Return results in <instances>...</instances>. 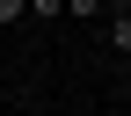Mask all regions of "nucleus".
<instances>
[{
  "instance_id": "f257e3e1",
  "label": "nucleus",
  "mask_w": 131,
  "mask_h": 116,
  "mask_svg": "<svg viewBox=\"0 0 131 116\" xmlns=\"http://www.w3.org/2000/svg\"><path fill=\"white\" fill-rule=\"evenodd\" d=\"M102 36H109V51H117V58H131V15L109 7V15H102Z\"/></svg>"
},
{
  "instance_id": "f03ea898",
  "label": "nucleus",
  "mask_w": 131,
  "mask_h": 116,
  "mask_svg": "<svg viewBox=\"0 0 131 116\" xmlns=\"http://www.w3.org/2000/svg\"><path fill=\"white\" fill-rule=\"evenodd\" d=\"M66 15H73V22H102V15H109V0H66Z\"/></svg>"
},
{
  "instance_id": "7ed1b4c3",
  "label": "nucleus",
  "mask_w": 131,
  "mask_h": 116,
  "mask_svg": "<svg viewBox=\"0 0 131 116\" xmlns=\"http://www.w3.org/2000/svg\"><path fill=\"white\" fill-rule=\"evenodd\" d=\"M66 15V0H29V22H58Z\"/></svg>"
},
{
  "instance_id": "20e7f679",
  "label": "nucleus",
  "mask_w": 131,
  "mask_h": 116,
  "mask_svg": "<svg viewBox=\"0 0 131 116\" xmlns=\"http://www.w3.org/2000/svg\"><path fill=\"white\" fill-rule=\"evenodd\" d=\"M15 22H29V0H0V29H15Z\"/></svg>"
},
{
  "instance_id": "39448f33",
  "label": "nucleus",
  "mask_w": 131,
  "mask_h": 116,
  "mask_svg": "<svg viewBox=\"0 0 131 116\" xmlns=\"http://www.w3.org/2000/svg\"><path fill=\"white\" fill-rule=\"evenodd\" d=\"M109 7H117V15H131V0H109Z\"/></svg>"
},
{
  "instance_id": "423d86ee",
  "label": "nucleus",
  "mask_w": 131,
  "mask_h": 116,
  "mask_svg": "<svg viewBox=\"0 0 131 116\" xmlns=\"http://www.w3.org/2000/svg\"><path fill=\"white\" fill-rule=\"evenodd\" d=\"M22 116H44V109H22Z\"/></svg>"
},
{
  "instance_id": "0eeeda50",
  "label": "nucleus",
  "mask_w": 131,
  "mask_h": 116,
  "mask_svg": "<svg viewBox=\"0 0 131 116\" xmlns=\"http://www.w3.org/2000/svg\"><path fill=\"white\" fill-rule=\"evenodd\" d=\"M109 116H131V109H109Z\"/></svg>"
},
{
  "instance_id": "6e6552de",
  "label": "nucleus",
  "mask_w": 131,
  "mask_h": 116,
  "mask_svg": "<svg viewBox=\"0 0 131 116\" xmlns=\"http://www.w3.org/2000/svg\"><path fill=\"white\" fill-rule=\"evenodd\" d=\"M124 109H131V102H124Z\"/></svg>"
}]
</instances>
